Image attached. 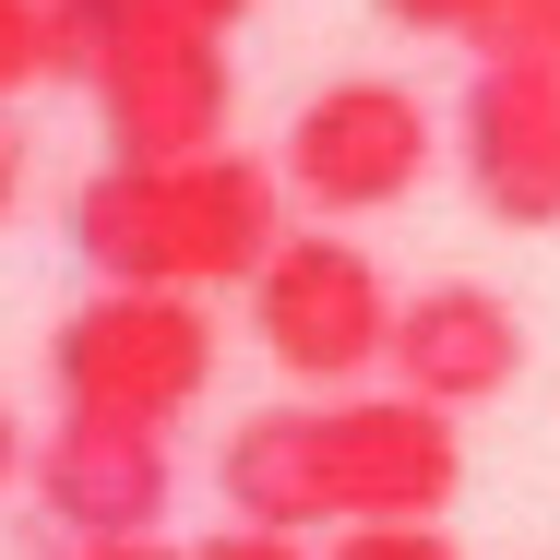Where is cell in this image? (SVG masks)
Returning a JSON list of instances; mask_svg holds the SVG:
<instances>
[{"mask_svg":"<svg viewBox=\"0 0 560 560\" xmlns=\"http://www.w3.org/2000/svg\"><path fill=\"white\" fill-rule=\"evenodd\" d=\"M275 238H287V167L238 143L179 167H96L72 191V250L96 262V287H167V299L250 287Z\"/></svg>","mask_w":560,"mask_h":560,"instance_id":"cell-1","label":"cell"},{"mask_svg":"<svg viewBox=\"0 0 560 560\" xmlns=\"http://www.w3.org/2000/svg\"><path fill=\"white\" fill-rule=\"evenodd\" d=\"M84 96H96V131H108V167H179V155H215L226 143L238 60H226L215 24H191L167 0H108Z\"/></svg>","mask_w":560,"mask_h":560,"instance_id":"cell-2","label":"cell"},{"mask_svg":"<svg viewBox=\"0 0 560 560\" xmlns=\"http://www.w3.org/2000/svg\"><path fill=\"white\" fill-rule=\"evenodd\" d=\"M60 418H108V430H179L215 382V311L167 299V287H96L84 311H60L48 335Z\"/></svg>","mask_w":560,"mask_h":560,"instance_id":"cell-3","label":"cell"},{"mask_svg":"<svg viewBox=\"0 0 560 560\" xmlns=\"http://www.w3.org/2000/svg\"><path fill=\"white\" fill-rule=\"evenodd\" d=\"M394 311L406 299L382 287V262L358 238H335V226H287L275 262L250 275V335H262V358L287 382H311L323 406L358 394L370 370H394Z\"/></svg>","mask_w":560,"mask_h":560,"instance_id":"cell-4","label":"cell"},{"mask_svg":"<svg viewBox=\"0 0 560 560\" xmlns=\"http://www.w3.org/2000/svg\"><path fill=\"white\" fill-rule=\"evenodd\" d=\"M275 167H287V191H299L323 226H346V215L406 203V191L442 167V119H430L418 84H394V72H346L323 96H299Z\"/></svg>","mask_w":560,"mask_h":560,"instance_id":"cell-5","label":"cell"},{"mask_svg":"<svg viewBox=\"0 0 560 560\" xmlns=\"http://www.w3.org/2000/svg\"><path fill=\"white\" fill-rule=\"evenodd\" d=\"M323 477H335V537L346 525H442L465 489V430L418 394H335Z\"/></svg>","mask_w":560,"mask_h":560,"instance_id":"cell-6","label":"cell"},{"mask_svg":"<svg viewBox=\"0 0 560 560\" xmlns=\"http://www.w3.org/2000/svg\"><path fill=\"white\" fill-rule=\"evenodd\" d=\"M179 501V453L167 430H108V418H60L36 442V513L72 549H119V537H167Z\"/></svg>","mask_w":560,"mask_h":560,"instance_id":"cell-7","label":"cell"},{"mask_svg":"<svg viewBox=\"0 0 560 560\" xmlns=\"http://www.w3.org/2000/svg\"><path fill=\"white\" fill-rule=\"evenodd\" d=\"M453 167L489 226H560V72L477 60V84L453 108Z\"/></svg>","mask_w":560,"mask_h":560,"instance_id":"cell-8","label":"cell"},{"mask_svg":"<svg viewBox=\"0 0 560 560\" xmlns=\"http://www.w3.org/2000/svg\"><path fill=\"white\" fill-rule=\"evenodd\" d=\"M525 382V311L501 299V287H477V275H442V287H418L406 311H394V394H418V406H489V394H513Z\"/></svg>","mask_w":560,"mask_h":560,"instance_id":"cell-9","label":"cell"},{"mask_svg":"<svg viewBox=\"0 0 560 560\" xmlns=\"http://www.w3.org/2000/svg\"><path fill=\"white\" fill-rule=\"evenodd\" d=\"M215 501L226 525H262V537H311L335 525V477H323V406H250L215 453Z\"/></svg>","mask_w":560,"mask_h":560,"instance_id":"cell-10","label":"cell"},{"mask_svg":"<svg viewBox=\"0 0 560 560\" xmlns=\"http://www.w3.org/2000/svg\"><path fill=\"white\" fill-rule=\"evenodd\" d=\"M477 60H501V72H560V0H513V12L477 36Z\"/></svg>","mask_w":560,"mask_h":560,"instance_id":"cell-11","label":"cell"},{"mask_svg":"<svg viewBox=\"0 0 560 560\" xmlns=\"http://www.w3.org/2000/svg\"><path fill=\"white\" fill-rule=\"evenodd\" d=\"M108 36V0H48V84H84Z\"/></svg>","mask_w":560,"mask_h":560,"instance_id":"cell-12","label":"cell"},{"mask_svg":"<svg viewBox=\"0 0 560 560\" xmlns=\"http://www.w3.org/2000/svg\"><path fill=\"white\" fill-rule=\"evenodd\" d=\"M48 84V0H0V96Z\"/></svg>","mask_w":560,"mask_h":560,"instance_id":"cell-13","label":"cell"},{"mask_svg":"<svg viewBox=\"0 0 560 560\" xmlns=\"http://www.w3.org/2000/svg\"><path fill=\"white\" fill-rule=\"evenodd\" d=\"M501 12H513V0H382V24H406V36H465V48H477Z\"/></svg>","mask_w":560,"mask_h":560,"instance_id":"cell-14","label":"cell"},{"mask_svg":"<svg viewBox=\"0 0 560 560\" xmlns=\"http://www.w3.org/2000/svg\"><path fill=\"white\" fill-rule=\"evenodd\" d=\"M323 560H465V549H453L442 525H346Z\"/></svg>","mask_w":560,"mask_h":560,"instance_id":"cell-15","label":"cell"},{"mask_svg":"<svg viewBox=\"0 0 560 560\" xmlns=\"http://www.w3.org/2000/svg\"><path fill=\"white\" fill-rule=\"evenodd\" d=\"M191 560H311V549H299V537H262V525H215Z\"/></svg>","mask_w":560,"mask_h":560,"instance_id":"cell-16","label":"cell"},{"mask_svg":"<svg viewBox=\"0 0 560 560\" xmlns=\"http://www.w3.org/2000/svg\"><path fill=\"white\" fill-rule=\"evenodd\" d=\"M12 477H36V442H24V418H12V394H0V489Z\"/></svg>","mask_w":560,"mask_h":560,"instance_id":"cell-17","label":"cell"},{"mask_svg":"<svg viewBox=\"0 0 560 560\" xmlns=\"http://www.w3.org/2000/svg\"><path fill=\"white\" fill-rule=\"evenodd\" d=\"M60 560H191V549H167V537H119V549H60Z\"/></svg>","mask_w":560,"mask_h":560,"instance_id":"cell-18","label":"cell"},{"mask_svg":"<svg viewBox=\"0 0 560 560\" xmlns=\"http://www.w3.org/2000/svg\"><path fill=\"white\" fill-rule=\"evenodd\" d=\"M167 12H191V24H215V36H226V24H238V12H262V0H167Z\"/></svg>","mask_w":560,"mask_h":560,"instance_id":"cell-19","label":"cell"},{"mask_svg":"<svg viewBox=\"0 0 560 560\" xmlns=\"http://www.w3.org/2000/svg\"><path fill=\"white\" fill-rule=\"evenodd\" d=\"M12 203H24V155H12V131H0V226H12Z\"/></svg>","mask_w":560,"mask_h":560,"instance_id":"cell-20","label":"cell"}]
</instances>
